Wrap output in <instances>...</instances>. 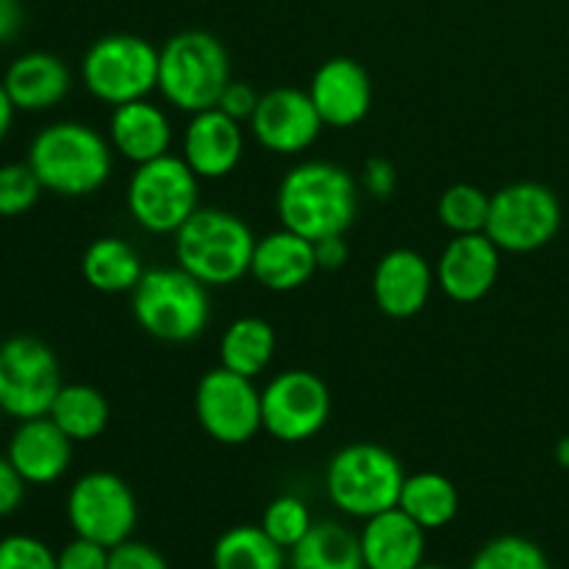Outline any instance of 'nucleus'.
Instances as JSON below:
<instances>
[{
  "instance_id": "obj_38",
  "label": "nucleus",
  "mask_w": 569,
  "mask_h": 569,
  "mask_svg": "<svg viewBox=\"0 0 569 569\" xmlns=\"http://www.w3.org/2000/svg\"><path fill=\"white\" fill-rule=\"evenodd\" d=\"M361 181H365V189L372 198L387 200L395 192V187H398V170H395L389 159L376 156V159H367L365 170H361Z\"/></svg>"
},
{
  "instance_id": "obj_33",
  "label": "nucleus",
  "mask_w": 569,
  "mask_h": 569,
  "mask_svg": "<svg viewBox=\"0 0 569 569\" xmlns=\"http://www.w3.org/2000/svg\"><path fill=\"white\" fill-rule=\"evenodd\" d=\"M42 189L28 161L3 164L0 167V217H20L31 211Z\"/></svg>"
},
{
  "instance_id": "obj_20",
  "label": "nucleus",
  "mask_w": 569,
  "mask_h": 569,
  "mask_svg": "<svg viewBox=\"0 0 569 569\" xmlns=\"http://www.w3.org/2000/svg\"><path fill=\"white\" fill-rule=\"evenodd\" d=\"M317 270L320 267H317L311 239L287 231V228L267 233L264 239H256L250 276L270 292H295V289L306 287Z\"/></svg>"
},
{
  "instance_id": "obj_16",
  "label": "nucleus",
  "mask_w": 569,
  "mask_h": 569,
  "mask_svg": "<svg viewBox=\"0 0 569 569\" xmlns=\"http://www.w3.org/2000/svg\"><path fill=\"white\" fill-rule=\"evenodd\" d=\"M306 92L315 100L322 122L331 128H353L370 114V72L348 56H333V59L322 61L311 76Z\"/></svg>"
},
{
  "instance_id": "obj_10",
  "label": "nucleus",
  "mask_w": 569,
  "mask_h": 569,
  "mask_svg": "<svg viewBox=\"0 0 569 569\" xmlns=\"http://www.w3.org/2000/svg\"><path fill=\"white\" fill-rule=\"evenodd\" d=\"M64 387L53 350L37 337H11L0 345V411L17 422L44 417Z\"/></svg>"
},
{
  "instance_id": "obj_25",
  "label": "nucleus",
  "mask_w": 569,
  "mask_h": 569,
  "mask_svg": "<svg viewBox=\"0 0 569 569\" xmlns=\"http://www.w3.org/2000/svg\"><path fill=\"white\" fill-rule=\"evenodd\" d=\"M289 569H367L359 533L342 522H315L289 550Z\"/></svg>"
},
{
  "instance_id": "obj_46",
  "label": "nucleus",
  "mask_w": 569,
  "mask_h": 569,
  "mask_svg": "<svg viewBox=\"0 0 569 569\" xmlns=\"http://www.w3.org/2000/svg\"><path fill=\"white\" fill-rule=\"evenodd\" d=\"M0 415H3V411H0Z\"/></svg>"
},
{
  "instance_id": "obj_7",
  "label": "nucleus",
  "mask_w": 569,
  "mask_h": 569,
  "mask_svg": "<svg viewBox=\"0 0 569 569\" xmlns=\"http://www.w3.org/2000/svg\"><path fill=\"white\" fill-rule=\"evenodd\" d=\"M83 87L100 103L122 106L159 89V48L137 33H109L89 44L81 61Z\"/></svg>"
},
{
  "instance_id": "obj_34",
  "label": "nucleus",
  "mask_w": 569,
  "mask_h": 569,
  "mask_svg": "<svg viewBox=\"0 0 569 569\" xmlns=\"http://www.w3.org/2000/svg\"><path fill=\"white\" fill-rule=\"evenodd\" d=\"M0 569H59V565L42 539L14 533L0 539Z\"/></svg>"
},
{
  "instance_id": "obj_9",
  "label": "nucleus",
  "mask_w": 569,
  "mask_h": 569,
  "mask_svg": "<svg viewBox=\"0 0 569 569\" xmlns=\"http://www.w3.org/2000/svg\"><path fill=\"white\" fill-rule=\"evenodd\" d=\"M559 194L539 181H517L492 194L487 237L506 253H533L550 244L559 233Z\"/></svg>"
},
{
  "instance_id": "obj_39",
  "label": "nucleus",
  "mask_w": 569,
  "mask_h": 569,
  "mask_svg": "<svg viewBox=\"0 0 569 569\" xmlns=\"http://www.w3.org/2000/svg\"><path fill=\"white\" fill-rule=\"evenodd\" d=\"M26 487L20 472L9 461V456H0V517H9L20 509L22 498H26Z\"/></svg>"
},
{
  "instance_id": "obj_45",
  "label": "nucleus",
  "mask_w": 569,
  "mask_h": 569,
  "mask_svg": "<svg viewBox=\"0 0 569 569\" xmlns=\"http://www.w3.org/2000/svg\"><path fill=\"white\" fill-rule=\"evenodd\" d=\"M567 37H569V26H567Z\"/></svg>"
},
{
  "instance_id": "obj_41",
  "label": "nucleus",
  "mask_w": 569,
  "mask_h": 569,
  "mask_svg": "<svg viewBox=\"0 0 569 569\" xmlns=\"http://www.w3.org/2000/svg\"><path fill=\"white\" fill-rule=\"evenodd\" d=\"M22 28L20 0H0V44L11 42Z\"/></svg>"
},
{
  "instance_id": "obj_21",
  "label": "nucleus",
  "mask_w": 569,
  "mask_h": 569,
  "mask_svg": "<svg viewBox=\"0 0 569 569\" xmlns=\"http://www.w3.org/2000/svg\"><path fill=\"white\" fill-rule=\"evenodd\" d=\"M359 539L367 569H415L426 559V528L398 506L365 520Z\"/></svg>"
},
{
  "instance_id": "obj_31",
  "label": "nucleus",
  "mask_w": 569,
  "mask_h": 569,
  "mask_svg": "<svg viewBox=\"0 0 569 569\" xmlns=\"http://www.w3.org/2000/svg\"><path fill=\"white\" fill-rule=\"evenodd\" d=\"M470 569H553L537 542L517 533L495 537L472 559Z\"/></svg>"
},
{
  "instance_id": "obj_14",
  "label": "nucleus",
  "mask_w": 569,
  "mask_h": 569,
  "mask_svg": "<svg viewBox=\"0 0 569 569\" xmlns=\"http://www.w3.org/2000/svg\"><path fill=\"white\" fill-rule=\"evenodd\" d=\"M322 117L309 92L295 87H276L261 94L250 131L256 142L276 156H298L317 142L322 131Z\"/></svg>"
},
{
  "instance_id": "obj_5",
  "label": "nucleus",
  "mask_w": 569,
  "mask_h": 569,
  "mask_svg": "<svg viewBox=\"0 0 569 569\" xmlns=\"http://www.w3.org/2000/svg\"><path fill=\"white\" fill-rule=\"evenodd\" d=\"M131 311L148 337L176 345L192 342L209 326V287L183 267L144 270L142 281L131 292Z\"/></svg>"
},
{
  "instance_id": "obj_2",
  "label": "nucleus",
  "mask_w": 569,
  "mask_h": 569,
  "mask_svg": "<svg viewBox=\"0 0 569 569\" xmlns=\"http://www.w3.org/2000/svg\"><path fill=\"white\" fill-rule=\"evenodd\" d=\"M114 148L103 133L83 122H53L33 137L28 164L39 183L61 198H87L111 176Z\"/></svg>"
},
{
  "instance_id": "obj_44",
  "label": "nucleus",
  "mask_w": 569,
  "mask_h": 569,
  "mask_svg": "<svg viewBox=\"0 0 569 569\" xmlns=\"http://www.w3.org/2000/svg\"><path fill=\"white\" fill-rule=\"evenodd\" d=\"M415 569H448V567H439V565H426V561H422L420 567H415Z\"/></svg>"
},
{
  "instance_id": "obj_17",
  "label": "nucleus",
  "mask_w": 569,
  "mask_h": 569,
  "mask_svg": "<svg viewBox=\"0 0 569 569\" xmlns=\"http://www.w3.org/2000/svg\"><path fill=\"white\" fill-rule=\"evenodd\" d=\"M183 156L189 170L200 181H217V178L231 176L244 156V133L242 122L228 117L226 111L206 109L192 114L187 122L181 142Z\"/></svg>"
},
{
  "instance_id": "obj_3",
  "label": "nucleus",
  "mask_w": 569,
  "mask_h": 569,
  "mask_svg": "<svg viewBox=\"0 0 569 569\" xmlns=\"http://www.w3.org/2000/svg\"><path fill=\"white\" fill-rule=\"evenodd\" d=\"M172 237L178 267L206 287H231L250 276L256 237L233 211L198 209Z\"/></svg>"
},
{
  "instance_id": "obj_22",
  "label": "nucleus",
  "mask_w": 569,
  "mask_h": 569,
  "mask_svg": "<svg viewBox=\"0 0 569 569\" xmlns=\"http://www.w3.org/2000/svg\"><path fill=\"white\" fill-rule=\"evenodd\" d=\"M109 142L126 161L144 164L170 153L172 126L164 109L148 98L114 106L109 122Z\"/></svg>"
},
{
  "instance_id": "obj_37",
  "label": "nucleus",
  "mask_w": 569,
  "mask_h": 569,
  "mask_svg": "<svg viewBox=\"0 0 569 569\" xmlns=\"http://www.w3.org/2000/svg\"><path fill=\"white\" fill-rule=\"evenodd\" d=\"M261 100V92H256L253 83L248 81H228V87L222 89L220 94V103H217V109L226 111L228 117H233V120L250 122V117H253L256 106H259Z\"/></svg>"
},
{
  "instance_id": "obj_15",
  "label": "nucleus",
  "mask_w": 569,
  "mask_h": 569,
  "mask_svg": "<svg viewBox=\"0 0 569 569\" xmlns=\"http://www.w3.org/2000/svg\"><path fill=\"white\" fill-rule=\"evenodd\" d=\"M500 253L487 233H459L439 256L437 283L456 303H476L498 283Z\"/></svg>"
},
{
  "instance_id": "obj_40",
  "label": "nucleus",
  "mask_w": 569,
  "mask_h": 569,
  "mask_svg": "<svg viewBox=\"0 0 569 569\" xmlns=\"http://www.w3.org/2000/svg\"><path fill=\"white\" fill-rule=\"evenodd\" d=\"M315 256H317V267H320V270H326V272L342 270L350 259V244H348V239H345V233L317 239Z\"/></svg>"
},
{
  "instance_id": "obj_23",
  "label": "nucleus",
  "mask_w": 569,
  "mask_h": 569,
  "mask_svg": "<svg viewBox=\"0 0 569 569\" xmlns=\"http://www.w3.org/2000/svg\"><path fill=\"white\" fill-rule=\"evenodd\" d=\"M0 83L17 111H48L70 94L72 76L59 56L33 50L17 56Z\"/></svg>"
},
{
  "instance_id": "obj_30",
  "label": "nucleus",
  "mask_w": 569,
  "mask_h": 569,
  "mask_svg": "<svg viewBox=\"0 0 569 569\" xmlns=\"http://www.w3.org/2000/svg\"><path fill=\"white\" fill-rule=\"evenodd\" d=\"M492 194L476 183H453L442 192L437 203V217L453 237L459 233H483L489 220Z\"/></svg>"
},
{
  "instance_id": "obj_32",
  "label": "nucleus",
  "mask_w": 569,
  "mask_h": 569,
  "mask_svg": "<svg viewBox=\"0 0 569 569\" xmlns=\"http://www.w3.org/2000/svg\"><path fill=\"white\" fill-rule=\"evenodd\" d=\"M311 526H315V520H311L309 506L295 498V495L276 498L264 509V517H261V528H264L267 537L281 545L287 553L309 533Z\"/></svg>"
},
{
  "instance_id": "obj_36",
  "label": "nucleus",
  "mask_w": 569,
  "mask_h": 569,
  "mask_svg": "<svg viewBox=\"0 0 569 569\" xmlns=\"http://www.w3.org/2000/svg\"><path fill=\"white\" fill-rule=\"evenodd\" d=\"M109 569H170V565L150 545L126 539V542L109 550Z\"/></svg>"
},
{
  "instance_id": "obj_27",
  "label": "nucleus",
  "mask_w": 569,
  "mask_h": 569,
  "mask_svg": "<svg viewBox=\"0 0 569 569\" xmlns=\"http://www.w3.org/2000/svg\"><path fill=\"white\" fill-rule=\"evenodd\" d=\"M276 331L261 317H239L220 339V367L244 378H259L276 356Z\"/></svg>"
},
{
  "instance_id": "obj_8",
  "label": "nucleus",
  "mask_w": 569,
  "mask_h": 569,
  "mask_svg": "<svg viewBox=\"0 0 569 569\" xmlns=\"http://www.w3.org/2000/svg\"><path fill=\"white\" fill-rule=\"evenodd\" d=\"M200 209V178L178 156L137 164L128 181V211L150 233H176Z\"/></svg>"
},
{
  "instance_id": "obj_12",
  "label": "nucleus",
  "mask_w": 569,
  "mask_h": 569,
  "mask_svg": "<svg viewBox=\"0 0 569 569\" xmlns=\"http://www.w3.org/2000/svg\"><path fill=\"white\" fill-rule=\"evenodd\" d=\"M67 520L76 537L117 548L137 528V498L120 476L106 470L87 472L67 495Z\"/></svg>"
},
{
  "instance_id": "obj_19",
  "label": "nucleus",
  "mask_w": 569,
  "mask_h": 569,
  "mask_svg": "<svg viewBox=\"0 0 569 569\" xmlns=\"http://www.w3.org/2000/svg\"><path fill=\"white\" fill-rule=\"evenodd\" d=\"M9 461L31 487H48L67 472L72 459V439L44 417L22 420L9 439Z\"/></svg>"
},
{
  "instance_id": "obj_18",
  "label": "nucleus",
  "mask_w": 569,
  "mask_h": 569,
  "mask_svg": "<svg viewBox=\"0 0 569 569\" xmlns=\"http://www.w3.org/2000/svg\"><path fill=\"white\" fill-rule=\"evenodd\" d=\"M437 272L422 253L411 248H395L383 256L372 272V298L392 320H409L426 309Z\"/></svg>"
},
{
  "instance_id": "obj_11",
  "label": "nucleus",
  "mask_w": 569,
  "mask_h": 569,
  "mask_svg": "<svg viewBox=\"0 0 569 569\" xmlns=\"http://www.w3.org/2000/svg\"><path fill=\"white\" fill-rule=\"evenodd\" d=\"M331 420V389L317 372H278L261 389V428L283 445L315 439Z\"/></svg>"
},
{
  "instance_id": "obj_35",
  "label": "nucleus",
  "mask_w": 569,
  "mask_h": 569,
  "mask_svg": "<svg viewBox=\"0 0 569 569\" xmlns=\"http://www.w3.org/2000/svg\"><path fill=\"white\" fill-rule=\"evenodd\" d=\"M59 569H109V548L92 542V539L76 537L64 545L61 553H56Z\"/></svg>"
},
{
  "instance_id": "obj_29",
  "label": "nucleus",
  "mask_w": 569,
  "mask_h": 569,
  "mask_svg": "<svg viewBox=\"0 0 569 569\" xmlns=\"http://www.w3.org/2000/svg\"><path fill=\"white\" fill-rule=\"evenodd\" d=\"M287 550L272 542L261 526H237L222 533L211 550L214 569H283Z\"/></svg>"
},
{
  "instance_id": "obj_24",
  "label": "nucleus",
  "mask_w": 569,
  "mask_h": 569,
  "mask_svg": "<svg viewBox=\"0 0 569 569\" xmlns=\"http://www.w3.org/2000/svg\"><path fill=\"white\" fill-rule=\"evenodd\" d=\"M81 272L92 289L103 295L133 292L142 281L144 267L137 248L120 237H100L83 250Z\"/></svg>"
},
{
  "instance_id": "obj_43",
  "label": "nucleus",
  "mask_w": 569,
  "mask_h": 569,
  "mask_svg": "<svg viewBox=\"0 0 569 569\" xmlns=\"http://www.w3.org/2000/svg\"><path fill=\"white\" fill-rule=\"evenodd\" d=\"M556 461H559L565 470H569V437L559 439V445H556Z\"/></svg>"
},
{
  "instance_id": "obj_1",
  "label": "nucleus",
  "mask_w": 569,
  "mask_h": 569,
  "mask_svg": "<svg viewBox=\"0 0 569 569\" xmlns=\"http://www.w3.org/2000/svg\"><path fill=\"white\" fill-rule=\"evenodd\" d=\"M276 209L281 228L317 242L348 233L359 211V187L333 161H303L283 176Z\"/></svg>"
},
{
  "instance_id": "obj_6",
  "label": "nucleus",
  "mask_w": 569,
  "mask_h": 569,
  "mask_svg": "<svg viewBox=\"0 0 569 569\" xmlns=\"http://www.w3.org/2000/svg\"><path fill=\"white\" fill-rule=\"evenodd\" d=\"M406 472L392 450L372 442H353L337 450L328 461L326 489L342 515L370 520L395 509L400 500Z\"/></svg>"
},
{
  "instance_id": "obj_4",
  "label": "nucleus",
  "mask_w": 569,
  "mask_h": 569,
  "mask_svg": "<svg viewBox=\"0 0 569 569\" xmlns=\"http://www.w3.org/2000/svg\"><path fill=\"white\" fill-rule=\"evenodd\" d=\"M231 81V59L214 33L189 28L159 48V92L178 111L198 114L220 103Z\"/></svg>"
},
{
  "instance_id": "obj_26",
  "label": "nucleus",
  "mask_w": 569,
  "mask_h": 569,
  "mask_svg": "<svg viewBox=\"0 0 569 569\" xmlns=\"http://www.w3.org/2000/svg\"><path fill=\"white\" fill-rule=\"evenodd\" d=\"M398 509H403L426 531H439L459 515V489L442 472H415L406 476Z\"/></svg>"
},
{
  "instance_id": "obj_28",
  "label": "nucleus",
  "mask_w": 569,
  "mask_h": 569,
  "mask_svg": "<svg viewBox=\"0 0 569 569\" xmlns=\"http://www.w3.org/2000/svg\"><path fill=\"white\" fill-rule=\"evenodd\" d=\"M48 417L72 442H92L109 428L111 409L100 389L87 387V383H64L56 395Z\"/></svg>"
},
{
  "instance_id": "obj_42",
  "label": "nucleus",
  "mask_w": 569,
  "mask_h": 569,
  "mask_svg": "<svg viewBox=\"0 0 569 569\" xmlns=\"http://www.w3.org/2000/svg\"><path fill=\"white\" fill-rule=\"evenodd\" d=\"M14 103H11L9 92L3 89V83H0V142H3L6 137H9L11 131V122H14Z\"/></svg>"
},
{
  "instance_id": "obj_13",
  "label": "nucleus",
  "mask_w": 569,
  "mask_h": 569,
  "mask_svg": "<svg viewBox=\"0 0 569 569\" xmlns=\"http://www.w3.org/2000/svg\"><path fill=\"white\" fill-rule=\"evenodd\" d=\"M194 415L214 442L244 445L261 431V389L253 378L214 367L194 387Z\"/></svg>"
}]
</instances>
